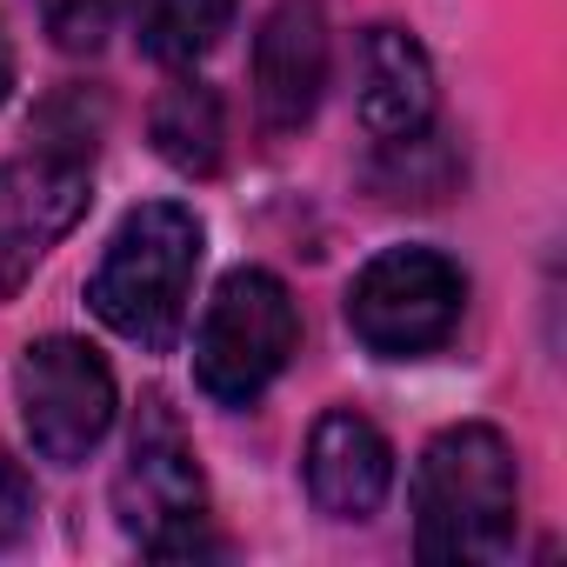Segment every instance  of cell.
Masks as SVG:
<instances>
[{"label": "cell", "mask_w": 567, "mask_h": 567, "mask_svg": "<svg viewBox=\"0 0 567 567\" xmlns=\"http://www.w3.org/2000/svg\"><path fill=\"white\" fill-rule=\"evenodd\" d=\"M127 14H134V34H141L147 61L187 68L207 48H220V34L240 14V0H127Z\"/></svg>", "instance_id": "obj_12"}, {"label": "cell", "mask_w": 567, "mask_h": 567, "mask_svg": "<svg viewBox=\"0 0 567 567\" xmlns=\"http://www.w3.org/2000/svg\"><path fill=\"white\" fill-rule=\"evenodd\" d=\"M34 8H41V28L54 34L61 54H101L127 14V0H34Z\"/></svg>", "instance_id": "obj_13"}, {"label": "cell", "mask_w": 567, "mask_h": 567, "mask_svg": "<svg viewBox=\"0 0 567 567\" xmlns=\"http://www.w3.org/2000/svg\"><path fill=\"white\" fill-rule=\"evenodd\" d=\"M520 534V467L501 427H441L414 461V547L434 567H494Z\"/></svg>", "instance_id": "obj_1"}, {"label": "cell", "mask_w": 567, "mask_h": 567, "mask_svg": "<svg viewBox=\"0 0 567 567\" xmlns=\"http://www.w3.org/2000/svg\"><path fill=\"white\" fill-rule=\"evenodd\" d=\"M334 41L321 0H274L254 34V107L267 134H301L328 94Z\"/></svg>", "instance_id": "obj_8"}, {"label": "cell", "mask_w": 567, "mask_h": 567, "mask_svg": "<svg viewBox=\"0 0 567 567\" xmlns=\"http://www.w3.org/2000/svg\"><path fill=\"white\" fill-rule=\"evenodd\" d=\"M14 394H21V427H28L34 454L54 467H81L107 441L114 408H121L114 368L101 361V348H87L74 334L28 341V354L14 368Z\"/></svg>", "instance_id": "obj_6"}, {"label": "cell", "mask_w": 567, "mask_h": 567, "mask_svg": "<svg viewBox=\"0 0 567 567\" xmlns=\"http://www.w3.org/2000/svg\"><path fill=\"white\" fill-rule=\"evenodd\" d=\"M28 527H34V481L8 447H0V547H14Z\"/></svg>", "instance_id": "obj_14"}, {"label": "cell", "mask_w": 567, "mask_h": 567, "mask_svg": "<svg viewBox=\"0 0 567 567\" xmlns=\"http://www.w3.org/2000/svg\"><path fill=\"white\" fill-rule=\"evenodd\" d=\"M147 141L187 181L220 174V161H227V107H220V94L207 81H194V74L167 81L154 94V107H147Z\"/></svg>", "instance_id": "obj_11"}, {"label": "cell", "mask_w": 567, "mask_h": 567, "mask_svg": "<svg viewBox=\"0 0 567 567\" xmlns=\"http://www.w3.org/2000/svg\"><path fill=\"white\" fill-rule=\"evenodd\" d=\"M200 247H207V234H200L194 207H181V200H141L114 227L101 267L87 274L94 321L114 328L121 341L147 348V354H167L181 341V328H187Z\"/></svg>", "instance_id": "obj_2"}, {"label": "cell", "mask_w": 567, "mask_h": 567, "mask_svg": "<svg viewBox=\"0 0 567 567\" xmlns=\"http://www.w3.org/2000/svg\"><path fill=\"white\" fill-rule=\"evenodd\" d=\"M388 487H394L388 434L354 408H328L308 434V501L328 520H374Z\"/></svg>", "instance_id": "obj_9"}, {"label": "cell", "mask_w": 567, "mask_h": 567, "mask_svg": "<svg viewBox=\"0 0 567 567\" xmlns=\"http://www.w3.org/2000/svg\"><path fill=\"white\" fill-rule=\"evenodd\" d=\"M14 94V41H8V28H0V101Z\"/></svg>", "instance_id": "obj_15"}, {"label": "cell", "mask_w": 567, "mask_h": 567, "mask_svg": "<svg viewBox=\"0 0 567 567\" xmlns=\"http://www.w3.org/2000/svg\"><path fill=\"white\" fill-rule=\"evenodd\" d=\"M354 107H361V127L374 141H408V134L434 127V107H441L434 61L408 28L381 21V28L361 34V48H354Z\"/></svg>", "instance_id": "obj_10"}, {"label": "cell", "mask_w": 567, "mask_h": 567, "mask_svg": "<svg viewBox=\"0 0 567 567\" xmlns=\"http://www.w3.org/2000/svg\"><path fill=\"white\" fill-rule=\"evenodd\" d=\"M94 200V174L81 154L34 147L21 161H0V301L21 295V280L61 247Z\"/></svg>", "instance_id": "obj_7"}, {"label": "cell", "mask_w": 567, "mask_h": 567, "mask_svg": "<svg viewBox=\"0 0 567 567\" xmlns=\"http://www.w3.org/2000/svg\"><path fill=\"white\" fill-rule=\"evenodd\" d=\"M295 354H301V308L288 295V280L267 267H234L194 328L200 394L220 408H247L288 374Z\"/></svg>", "instance_id": "obj_4"}, {"label": "cell", "mask_w": 567, "mask_h": 567, "mask_svg": "<svg viewBox=\"0 0 567 567\" xmlns=\"http://www.w3.org/2000/svg\"><path fill=\"white\" fill-rule=\"evenodd\" d=\"M467 315V274L434 247H388L348 288V328L381 361H421L447 348Z\"/></svg>", "instance_id": "obj_5"}, {"label": "cell", "mask_w": 567, "mask_h": 567, "mask_svg": "<svg viewBox=\"0 0 567 567\" xmlns=\"http://www.w3.org/2000/svg\"><path fill=\"white\" fill-rule=\"evenodd\" d=\"M114 514L154 560H200L220 554V534L207 527V481L194 461V441L167 394H147L127 434V461L114 474Z\"/></svg>", "instance_id": "obj_3"}]
</instances>
